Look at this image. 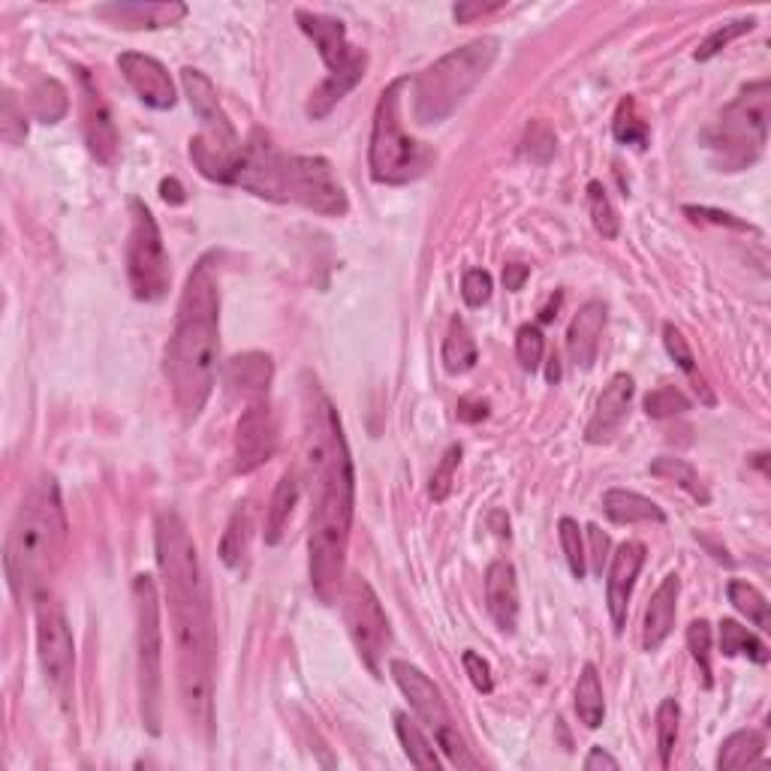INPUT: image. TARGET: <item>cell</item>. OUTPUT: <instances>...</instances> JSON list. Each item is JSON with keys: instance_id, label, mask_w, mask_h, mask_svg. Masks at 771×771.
<instances>
[{"instance_id": "obj_1", "label": "cell", "mask_w": 771, "mask_h": 771, "mask_svg": "<svg viewBox=\"0 0 771 771\" xmlns=\"http://www.w3.org/2000/svg\"><path fill=\"white\" fill-rule=\"evenodd\" d=\"M304 461L313 482L311 527H308V572L313 593L332 606L344 585L353 506H356V473L350 459L341 416L317 389L308 386L304 414Z\"/></svg>"}, {"instance_id": "obj_2", "label": "cell", "mask_w": 771, "mask_h": 771, "mask_svg": "<svg viewBox=\"0 0 771 771\" xmlns=\"http://www.w3.org/2000/svg\"><path fill=\"white\" fill-rule=\"evenodd\" d=\"M157 567L167 588L175 660H179L181 705L191 727L212 732V687H214V621L212 597L202 572L200 548L175 510L157 515L154 531Z\"/></svg>"}, {"instance_id": "obj_3", "label": "cell", "mask_w": 771, "mask_h": 771, "mask_svg": "<svg viewBox=\"0 0 771 771\" xmlns=\"http://www.w3.org/2000/svg\"><path fill=\"white\" fill-rule=\"evenodd\" d=\"M214 254L193 266L167 347V377L184 422H193L212 398L221 353V280Z\"/></svg>"}, {"instance_id": "obj_4", "label": "cell", "mask_w": 771, "mask_h": 771, "mask_svg": "<svg viewBox=\"0 0 771 771\" xmlns=\"http://www.w3.org/2000/svg\"><path fill=\"white\" fill-rule=\"evenodd\" d=\"M229 184L259 200L296 202L325 217H344L350 212L347 193L325 157L283 154L263 130H254L242 142Z\"/></svg>"}, {"instance_id": "obj_5", "label": "cell", "mask_w": 771, "mask_h": 771, "mask_svg": "<svg viewBox=\"0 0 771 771\" xmlns=\"http://www.w3.org/2000/svg\"><path fill=\"white\" fill-rule=\"evenodd\" d=\"M64 539H67V515L61 492L52 476H43L24 494L3 552V570L19 600L24 597L34 600L36 593L49 588L61 564Z\"/></svg>"}, {"instance_id": "obj_6", "label": "cell", "mask_w": 771, "mask_h": 771, "mask_svg": "<svg viewBox=\"0 0 771 771\" xmlns=\"http://www.w3.org/2000/svg\"><path fill=\"white\" fill-rule=\"evenodd\" d=\"M501 40L480 36L473 43L452 49L414 78V115L419 124H440L468 100L485 73L497 61Z\"/></svg>"}, {"instance_id": "obj_7", "label": "cell", "mask_w": 771, "mask_h": 771, "mask_svg": "<svg viewBox=\"0 0 771 771\" xmlns=\"http://www.w3.org/2000/svg\"><path fill=\"white\" fill-rule=\"evenodd\" d=\"M407 85L410 78H395L392 85L383 88L377 109H374L368 167L371 179L377 184H410L431 163V151L404 130L401 94Z\"/></svg>"}, {"instance_id": "obj_8", "label": "cell", "mask_w": 771, "mask_h": 771, "mask_svg": "<svg viewBox=\"0 0 771 771\" xmlns=\"http://www.w3.org/2000/svg\"><path fill=\"white\" fill-rule=\"evenodd\" d=\"M769 78H760L741 90L717 118L715 127L705 133V146L720 172H741L750 163H757L769 139Z\"/></svg>"}, {"instance_id": "obj_9", "label": "cell", "mask_w": 771, "mask_h": 771, "mask_svg": "<svg viewBox=\"0 0 771 771\" xmlns=\"http://www.w3.org/2000/svg\"><path fill=\"white\" fill-rule=\"evenodd\" d=\"M136 609V672H139V699L142 720L151 736H160L163 715V627H160V600L157 585L148 572L133 579Z\"/></svg>"}, {"instance_id": "obj_10", "label": "cell", "mask_w": 771, "mask_h": 771, "mask_svg": "<svg viewBox=\"0 0 771 771\" xmlns=\"http://www.w3.org/2000/svg\"><path fill=\"white\" fill-rule=\"evenodd\" d=\"M127 280L139 302H160L172 283L167 245L154 214L142 200H130V235H127Z\"/></svg>"}, {"instance_id": "obj_11", "label": "cell", "mask_w": 771, "mask_h": 771, "mask_svg": "<svg viewBox=\"0 0 771 771\" xmlns=\"http://www.w3.org/2000/svg\"><path fill=\"white\" fill-rule=\"evenodd\" d=\"M344 621L356 642L358 657L365 660V666L374 675H381V660L392 645L389 618L383 612L374 588L362 576H353L344 588Z\"/></svg>"}, {"instance_id": "obj_12", "label": "cell", "mask_w": 771, "mask_h": 771, "mask_svg": "<svg viewBox=\"0 0 771 771\" xmlns=\"http://www.w3.org/2000/svg\"><path fill=\"white\" fill-rule=\"evenodd\" d=\"M34 603L40 666H43L45 682L52 684L57 694H64L73 684V670H76V645H73L69 621L61 603L49 593V588L36 593Z\"/></svg>"}, {"instance_id": "obj_13", "label": "cell", "mask_w": 771, "mask_h": 771, "mask_svg": "<svg viewBox=\"0 0 771 771\" xmlns=\"http://www.w3.org/2000/svg\"><path fill=\"white\" fill-rule=\"evenodd\" d=\"M278 452V422L271 407L263 401H250L235 425V443H233V464L235 473H254L266 461L275 459Z\"/></svg>"}, {"instance_id": "obj_14", "label": "cell", "mask_w": 771, "mask_h": 771, "mask_svg": "<svg viewBox=\"0 0 771 771\" xmlns=\"http://www.w3.org/2000/svg\"><path fill=\"white\" fill-rule=\"evenodd\" d=\"M389 672L395 684L401 687V694L410 699V708L416 711V717L422 720L425 727L431 732H443V729L452 727V717H449V708L443 703V696L437 690V684L425 675L419 666L407 663V660H392Z\"/></svg>"}, {"instance_id": "obj_15", "label": "cell", "mask_w": 771, "mask_h": 771, "mask_svg": "<svg viewBox=\"0 0 771 771\" xmlns=\"http://www.w3.org/2000/svg\"><path fill=\"white\" fill-rule=\"evenodd\" d=\"M78 85H82V130H85V142H88V151L100 163L113 167L118 160V127L113 121V113L109 106L100 97L97 85L90 82V76L85 69H78Z\"/></svg>"}, {"instance_id": "obj_16", "label": "cell", "mask_w": 771, "mask_h": 771, "mask_svg": "<svg viewBox=\"0 0 771 771\" xmlns=\"http://www.w3.org/2000/svg\"><path fill=\"white\" fill-rule=\"evenodd\" d=\"M645 567V546L639 539H627L618 546V552L609 560V576H606V603H609V618L615 624V633H621L627 624V609L630 597L636 588L639 570Z\"/></svg>"}, {"instance_id": "obj_17", "label": "cell", "mask_w": 771, "mask_h": 771, "mask_svg": "<svg viewBox=\"0 0 771 771\" xmlns=\"http://www.w3.org/2000/svg\"><path fill=\"white\" fill-rule=\"evenodd\" d=\"M118 67H121L127 85L136 90V97L151 106V109H160L167 113L175 106V85H172V76L169 69L151 55H139V52H124L118 57Z\"/></svg>"}, {"instance_id": "obj_18", "label": "cell", "mask_w": 771, "mask_h": 771, "mask_svg": "<svg viewBox=\"0 0 771 771\" xmlns=\"http://www.w3.org/2000/svg\"><path fill=\"white\" fill-rule=\"evenodd\" d=\"M181 85H184V94L191 100V109L202 121V133L212 136V139H221V142H229V146H238L242 139H238L229 115L224 113V106L217 100L212 78L200 73V69L188 67L181 69Z\"/></svg>"}, {"instance_id": "obj_19", "label": "cell", "mask_w": 771, "mask_h": 771, "mask_svg": "<svg viewBox=\"0 0 771 771\" xmlns=\"http://www.w3.org/2000/svg\"><path fill=\"white\" fill-rule=\"evenodd\" d=\"M633 392H636V383H633V377L624 374V371L606 383V389L603 395H600V401H597V410H593L591 422H588V428H585V440H588V443H609V440L618 435V428L624 425L627 414H630Z\"/></svg>"}, {"instance_id": "obj_20", "label": "cell", "mask_w": 771, "mask_h": 771, "mask_svg": "<svg viewBox=\"0 0 771 771\" xmlns=\"http://www.w3.org/2000/svg\"><path fill=\"white\" fill-rule=\"evenodd\" d=\"M275 377V362L266 353H242L226 362L224 386L233 398L242 401H263Z\"/></svg>"}, {"instance_id": "obj_21", "label": "cell", "mask_w": 771, "mask_h": 771, "mask_svg": "<svg viewBox=\"0 0 771 771\" xmlns=\"http://www.w3.org/2000/svg\"><path fill=\"white\" fill-rule=\"evenodd\" d=\"M296 22L302 28L304 34L311 36L317 52L323 57V64L329 67V73H335L350 61V55L356 52L353 45L347 43V28L341 19H332V15H323V12H296Z\"/></svg>"}, {"instance_id": "obj_22", "label": "cell", "mask_w": 771, "mask_h": 771, "mask_svg": "<svg viewBox=\"0 0 771 771\" xmlns=\"http://www.w3.org/2000/svg\"><path fill=\"white\" fill-rule=\"evenodd\" d=\"M606 329V304L591 299L579 308V313L572 317L570 329H567V353L570 362L579 371H591L597 362V350H600V338Z\"/></svg>"}, {"instance_id": "obj_23", "label": "cell", "mask_w": 771, "mask_h": 771, "mask_svg": "<svg viewBox=\"0 0 771 771\" xmlns=\"http://www.w3.org/2000/svg\"><path fill=\"white\" fill-rule=\"evenodd\" d=\"M485 603H489L494 624L501 627L503 633H515L522 606H518V579L510 560H494L485 570Z\"/></svg>"}, {"instance_id": "obj_24", "label": "cell", "mask_w": 771, "mask_h": 771, "mask_svg": "<svg viewBox=\"0 0 771 771\" xmlns=\"http://www.w3.org/2000/svg\"><path fill=\"white\" fill-rule=\"evenodd\" d=\"M365 69H368V55H365L362 49H356L344 67L329 73V76L323 78V85L313 88L311 100H308V115H311L313 121H320V118H325V115L332 113L338 103L344 100L350 90L356 88L358 82L365 78Z\"/></svg>"}, {"instance_id": "obj_25", "label": "cell", "mask_w": 771, "mask_h": 771, "mask_svg": "<svg viewBox=\"0 0 771 771\" xmlns=\"http://www.w3.org/2000/svg\"><path fill=\"white\" fill-rule=\"evenodd\" d=\"M678 591H682V581L675 572H670L651 597L649 609H645V627H642V649L649 654L670 639L675 615H678Z\"/></svg>"}, {"instance_id": "obj_26", "label": "cell", "mask_w": 771, "mask_h": 771, "mask_svg": "<svg viewBox=\"0 0 771 771\" xmlns=\"http://www.w3.org/2000/svg\"><path fill=\"white\" fill-rule=\"evenodd\" d=\"M100 19H109L118 28H172L188 15L184 3H106L97 7Z\"/></svg>"}, {"instance_id": "obj_27", "label": "cell", "mask_w": 771, "mask_h": 771, "mask_svg": "<svg viewBox=\"0 0 771 771\" xmlns=\"http://www.w3.org/2000/svg\"><path fill=\"white\" fill-rule=\"evenodd\" d=\"M250 543H254V510H250V501H242L226 522L217 555L229 570L245 572L247 560H250Z\"/></svg>"}, {"instance_id": "obj_28", "label": "cell", "mask_w": 771, "mask_h": 771, "mask_svg": "<svg viewBox=\"0 0 771 771\" xmlns=\"http://www.w3.org/2000/svg\"><path fill=\"white\" fill-rule=\"evenodd\" d=\"M603 513L615 522V525H663L666 513L660 510L657 503L645 497V494L630 492V489H609L603 494Z\"/></svg>"}, {"instance_id": "obj_29", "label": "cell", "mask_w": 771, "mask_h": 771, "mask_svg": "<svg viewBox=\"0 0 771 771\" xmlns=\"http://www.w3.org/2000/svg\"><path fill=\"white\" fill-rule=\"evenodd\" d=\"M296 503H299V473L287 470L278 480V485H275L269 510H266V525H263L266 546H278L280 539L287 537V527H290V518L296 513Z\"/></svg>"}, {"instance_id": "obj_30", "label": "cell", "mask_w": 771, "mask_h": 771, "mask_svg": "<svg viewBox=\"0 0 771 771\" xmlns=\"http://www.w3.org/2000/svg\"><path fill=\"white\" fill-rule=\"evenodd\" d=\"M762 750H765V736H762L760 729H738V732H732V736L720 745L717 769H748V765H753V762L760 760Z\"/></svg>"}, {"instance_id": "obj_31", "label": "cell", "mask_w": 771, "mask_h": 771, "mask_svg": "<svg viewBox=\"0 0 771 771\" xmlns=\"http://www.w3.org/2000/svg\"><path fill=\"white\" fill-rule=\"evenodd\" d=\"M440 358H443V368H447V374H468V371L476 365L480 350H476V341H473V335H470V329L464 325L461 317H456V320L449 323V332L447 338H443V353H440Z\"/></svg>"}, {"instance_id": "obj_32", "label": "cell", "mask_w": 771, "mask_h": 771, "mask_svg": "<svg viewBox=\"0 0 771 771\" xmlns=\"http://www.w3.org/2000/svg\"><path fill=\"white\" fill-rule=\"evenodd\" d=\"M576 715H579V724H585L588 729H597L603 724L606 696L593 663H585L579 684H576Z\"/></svg>"}, {"instance_id": "obj_33", "label": "cell", "mask_w": 771, "mask_h": 771, "mask_svg": "<svg viewBox=\"0 0 771 771\" xmlns=\"http://www.w3.org/2000/svg\"><path fill=\"white\" fill-rule=\"evenodd\" d=\"M663 344H666V353H670L672 358H675V365L687 374V381L694 383L696 395L703 398V404H708V407H715L717 398L715 392L708 389V383H705V377L699 374V368H696V358L694 353H690V347H687V338L682 335V329L675 323H666L663 325Z\"/></svg>"}, {"instance_id": "obj_34", "label": "cell", "mask_w": 771, "mask_h": 771, "mask_svg": "<svg viewBox=\"0 0 771 771\" xmlns=\"http://www.w3.org/2000/svg\"><path fill=\"white\" fill-rule=\"evenodd\" d=\"M717 627H720V651H724V657H748L753 663H760V666L769 663L765 642L757 633H750L748 627H741L732 618H724Z\"/></svg>"}, {"instance_id": "obj_35", "label": "cell", "mask_w": 771, "mask_h": 771, "mask_svg": "<svg viewBox=\"0 0 771 771\" xmlns=\"http://www.w3.org/2000/svg\"><path fill=\"white\" fill-rule=\"evenodd\" d=\"M395 732L401 738V748L404 753H407V760L414 762L416 769H443V760L437 757L435 745L422 736V729L416 727L414 720H410V715H404V711L395 715Z\"/></svg>"}, {"instance_id": "obj_36", "label": "cell", "mask_w": 771, "mask_h": 771, "mask_svg": "<svg viewBox=\"0 0 771 771\" xmlns=\"http://www.w3.org/2000/svg\"><path fill=\"white\" fill-rule=\"evenodd\" d=\"M69 109V94L57 78H40L31 88V113L40 124H57Z\"/></svg>"}, {"instance_id": "obj_37", "label": "cell", "mask_w": 771, "mask_h": 771, "mask_svg": "<svg viewBox=\"0 0 771 771\" xmlns=\"http://www.w3.org/2000/svg\"><path fill=\"white\" fill-rule=\"evenodd\" d=\"M651 476L675 482L678 489H684V492L690 494L694 501L703 503V506L705 503H711V494H708V489H705L703 480H699L696 468L694 464H687L684 459H670V456H663V459L651 461Z\"/></svg>"}, {"instance_id": "obj_38", "label": "cell", "mask_w": 771, "mask_h": 771, "mask_svg": "<svg viewBox=\"0 0 771 771\" xmlns=\"http://www.w3.org/2000/svg\"><path fill=\"white\" fill-rule=\"evenodd\" d=\"M612 133H615L618 142H624V146L649 148L651 142L649 121L639 115V106L633 97H624V100L618 103L615 121H612Z\"/></svg>"}, {"instance_id": "obj_39", "label": "cell", "mask_w": 771, "mask_h": 771, "mask_svg": "<svg viewBox=\"0 0 771 771\" xmlns=\"http://www.w3.org/2000/svg\"><path fill=\"white\" fill-rule=\"evenodd\" d=\"M729 603L736 606L741 615L748 618V621H753V624L760 627V630H771V615H769V600L762 597L750 581H741V579H732L729 581Z\"/></svg>"}, {"instance_id": "obj_40", "label": "cell", "mask_w": 771, "mask_h": 771, "mask_svg": "<svg viewBox=\"0 0 771 771\" xmlns=\"http://www.w3.org/2000/svg\"><path fill=\"white\" fill-rule=\"evenodd\" d=\"M678 724H682V708L675 699H663L657 708V753L660 765L670 769L672 753L678 745Z\"/></svg>"}, {"instance_id": "obj_41", "label": "cell", "mask_w": 771, "mask_h": 771, "mask_svg": "<svg viewBox=\"0 0 771 771\" xmlns=\"http://www.w3.org/2000/svg\"><path fill=\"white\" fill-rule=\"evenodd\" d=\"M588 214H591V224L597 233L603 235V238H615L621 224H618L615 205H612V200H609V193H606L600 181L588 184Z\"/></svg>"}, {"instance_id": "obj_42", "label": "cell", "mask_w": 771, "mask_h": 771, "mask_svg": "<svg viewBox=\"0 0 771 771\" xmlns=\"http://www.w3.org/2000/svg\"><path fill=\"white\" fill-rule=\"evenodd\" d=\"M558 534L560 546H564V558L570 564L572 579H585V572H588V555H585V539H581L579 522L564 515L558 522Z\"/></svg>"}, {"instance_id": "obj_43", "label": "cell", "mask_w": 771, "mask_h": 771, "mask_svg": "<svg viewBox=\"0 0 771 771\" xmlns=\"http://www.w3.org/2000/svg\"><path fill=\"white\" fill-rule=\"evenodd\" d=\"M757 28V19L753 15H748V19H736V22L724 24V28H717V31H711V34L705 36L703 45L696 49L694 57L696 61H711L715 55H720L724 49H727L732 40H738V36L750 34Z\"/></svg>"}, {"instance_id": "obj_44", "label": "cell", "mask_w": 771, "mask_h": 771, "mask_svg": "<svg viewBox=\"0 0 771 771\" xmlns=\"http://www.w3.org/2000/svg\"><path fill=\"white\" fill-rule=\"evenodd\" d=\"M522 151H525V157L531 163L546 167V163H552L555 151H558V136H555V130H552L546 121H531V127L525 130Z\"/></svg>"}, {"instance_id": "obj_45", "label": "cell", "mask_w": 771, "mask_h": 771, "mask_svg": "<svg viewBox=\"0 0 771 771\" xmlns=\"http://www.w3.org/2000/svg\"><path fill=\"white\" fill-rule=\"evenodd\" d=\"M687 410H690V398L678 386H660L645 395V414L651 419H670V416H682Z\"/></svg>"}, {"instance_id": "obj_46", "label": "cell", "mask_w": 771, "mask_h": 771, "mask_svg": "<svg viewBox=\"0 0 771 771\" xmlns=\"http://www.w3.org/2000/svg\"><path fill=\"white\" fill-rule=\"evenodd\" d=\"M0 136L7 146H22L28 139V121H24V109L15 100L12 90H3V103H0Z\"/></svg>"}, {"instance_id": "obj_47", "label": "cell", "mask_w": 771, "mask_h": 771, "mask_svg": "<svg viewBox=\"0 0 771 771\" xmlns=\"http://www.w3.org/2000/svg\"><path fill=\"white\" fill-rule=\"evenodd\" d=\"M687 649H690L696 666L703 672V684L711 687L715 682H711V627H708V621L699 618V621L687 627Z\"/></svg>"}, {"instance_id": "obj_48", "label": "cell", "mask_w": 771, "mask_h": 771, "mask_svg": "<svg viewBox=\"0 0 771 771\" xmlns=\"http://www.w3.org/2000/svg\"><path fill=\"white\" fill-rule=\"evenodd\" d=\"M461 464V447H449L447 452H443V459H440V464L435 468V473H431V482H428V494H431V501L443 503L449 497V492H452V485H456V470H459Z\"/></svg>"}, {"instance_id": "obj_49", "label": "cell", "mask_w": 771, "mask_h": 771, "mask_svg": "<svg viewBox=\"0 0 771 771\" xmlns=\"http://www.w3.org/2000/svg\"><path fill=\"white\" fill-rule=\"evenodd\" d=\"M543 353H546V338L539 332V325H522L515 335V356L522 362V368L534 374L543 365Z\"/></svg>"}, {"instance_id": "obj_50", "label": "cell", "mask_w": 771, "mask_h": 771, "mask_svg": "<svg viewBox=\"0 0 771 771\" xmlns=\"http://www.w3.org/2000/svg\"><path fill=\"white\" fill-rule=\"evenodd\" d=\"M437 748L447 753V760L456 765V769H480V760L473 757L464 745V738L459 736V729L449 727L443 732H437Z\"/></svg>"}, {"instance_id": "obj_51", "label": "cell", "mask_w": 771, "mask_h": 771, "mask_svg": "<svg viewBox=\"0 0 771 771\" xmlns=\"http://www.w3.org/2000/svg\"><path fill=\"white\" fill-rule=\"evenodd\" d=\"M461 296L470 308H482V304L492 299V275L482 269L464 271V280H461Z\"/></svg>"}, {"instance_id": "obj_52", "label": "cell", "mask_w": 771, "mask_h": 771, "mask_svg": "<svg viewBox=\"0 0 771 771\" xmlns=\"http://www.w3.org/2000/svg\"><path fill=\"white\" fill-rule=\"evenodd\" d=\"M461 663H464V672H468L470 684H473L480 694H492L494 690L492 666H489L476 651H464V654H461Z\"/></svg>"}, {"instance_id": "obj_53", "label": "cell", "mask_w": 771, "mask_h": 771, "mask_svg": "<svg viewBox=\"0 0 771 771\" xmlns=\"http://www.w3.org/2000/svg\"><path fill=\"white\" fill-rule=\"evenodd\" d=\"M684 214H690L696 224H717V226H729V229H741V233H753V226L738 221L732 214L727 212H715V208H705V205H684Z\"/></svg>"}, {"instance_id": "obj_54", "label": "cell", "mask_w": 771, "mask_h": 771, "mask_svg": "<svg viewBox=\"0 0 771 771\" xmlns=\"http://www.w3.org/2000/svg\"><path fill=\"white\" fill-rule=\"evenodd\" d=\"M588 539H591V564L597 576H603L606 560H609V537L597 525H588Z\"/></svg>"}, {"instance_id": "obj_55", "label": "cell", "mask_w": 771, "mask_h": 771, "mask_svg": "<svg viewBox=\"0 0 771 771\" xmlns=\"http://www.w3.org/2000/svg\"><path fill=\"white\" fill-rule=\"evenodd\" d=\"M459 419L461 422H470V425H476V422H482L485 416H489V401H482V398H461L459 401Z\"/></svg>"}, {"instance_id": "obj_56", "label": "cell", "mask_w": 771, "mask_h": 771, "mask_svg": "<svg viewBox=\"0 0 771 771\" xmlns=\"http://www.w3.org/2000/svg\"><path fill=\"white\" fill-rule=\"evenodd\" d=\"M503 10V3H459L456 7V19H459L461 24H470L473 19H480V15H489V12H497Z\"/></svg>"}, {"instance_id": "obj_57", "label": "cell", "mask_w": 771, "mask_h": 771, "mask_svg": "<svg viewBox=\"0 0 771 771\" xmlns=\"http://www.w3.org/2000/svg\"><path fill=\"white\" fill-rule=\"evenodd\" d=\"M527 278H531V269L522 266V263H510V266H503V287H506L510 292L522 290Z\"/></svg>"}, {"instance_id": "obj_58", "label": "cell", "mask_w": 771, "mask_h": 771, "mask_svg": "<svg viewBox=\"0 0 771 771\" xmlns=\"http://www.w3.org/2000/svg\"><path fill=\"white\" fill-rule=\"evenodd\" d=\"M585 769L588 771H597V769H609V771H618L621 769V762L612 757V753H606L603 748H593L588 757H585Z\"/></svg>"}, {"instance_id": "obj_59", "label": "cell", "mask_w": 771, "mask_h": 771, "mask_svg": "<svg viewBox=\"0 0 771 771\" xmlns=\"http://www.w3.org/2000/svg\"><path fill=\"white\" fill-rule=\"evenodd\" d=\"M160 196H163V200H167L169 205H181V202L188 200V196H184V188H181V184L175 179H163V181H160Z\"/></svg>"}, {"instance_id": "obj_60", "label": "cell", "mask_w": 771, "mask_h": 771, "mask_svg": "<svg viewBox=\"0 0 771 771\" xmlns=\"http://www.w3.org/2000/svg\"><path fill=\"white\" fill-rule=\"evenodd\" d=\"M548 383H558L560 381V365H558V356L548 358V371H546Z\"/></svg>"}]
</instances>
